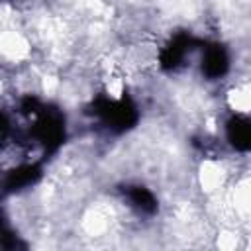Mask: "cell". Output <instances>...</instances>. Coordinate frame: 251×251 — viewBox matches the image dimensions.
I'll list each match as a JSON object with an SVG mask.
<instances>
[{
    "label": "cell",
    "mask_w": 251,
    "mask_h": 251,
    "mask_svg": "<svg viewBox=\"0 0 251 251\" xmlns=\"http://www.w3.org/2000/svg\"><path fill=\"white\" fill-rule=\"evenodd\" d=\"M216 243H218L220 249L231 251V249H235L239 245V235H237V231L233 227H226V229H222L218 233V241Z\"/></svg>",
    "instance_id": "277c9868"
},
{
    "label": "cell",
    "mask_w": 251,
    "mask_h": 251,
    "mask_svg": "<svg viewBox=\"0 0 251 251\" xmlns=\"http://www.w3.org/2000/svg\"><path fill=\"white\" fill-rule=\"evenodd\" d=\"M227 169L226 165L216 159V157H210V159H204L200 169H198V182H200V188L206 192V194H218L222 188H226L227 184Z\"/></svg>",
    "instance_id": "7a4b0ae2"
},
{
    "label": "cell",
    "mask_w": 251,
    "mask_h": 251,
    "mask_svg": "<svg viewBox=\"0 0 251 251\" xmlns=\"http://www.w3.org/2000/svg\"><path fill=\"white\" fill-rule=\"evenodd\" d=\"M31 53L27 35L16 27L0 29V57L10 63H24Z\"/></svg>",
    "instance_id": "6da1fadb"
},
{
    "label": "cell",
    "mask_w": 251,
    "mask_h": 251,
    "mask_svg": "<svg viewBox=\"0 0 251 251\" xmlns=\"http://www.w3.org/2000/svg\"><path fill=\"white\" fill-rule=\"evenodd\" d=\"M226 106L233 112V116H245L249 114L251 108V88L245 78L235 80L227 90H226Z\"/></svg>",
    "instance_id": "3957f363"
}]
</instances>
